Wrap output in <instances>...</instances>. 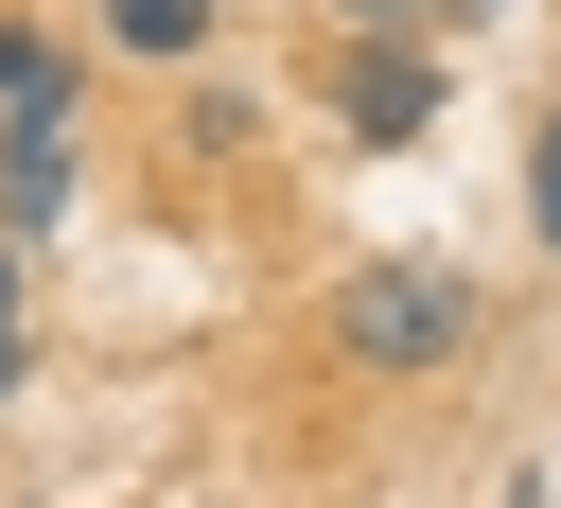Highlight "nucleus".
<instances>
[{
	"label": "nucleus",
	"mask_w": 561,
	"mask_h": 508,
	"mask_svg": "<svg viewBox=\"0 0 561 508\" xmlns=\"http://www.w3.org/2000/svg\"><path fill=\"white\" fill-rule=\"evenodd\" d=\"M333 350L351 368H456L473 350V280L456 263H351L333 280Z\"/></svg>",
	"instance_id": "obj_1"
},
{
	"label": "nucleus",
	"mask_w": 561,
	"mask_h": 508,
	"mask_svg": "<svg viewBox=\"0 0 561 508\" xmlns=\"http://www.w3.org/2000/svg\"><path fill=\"white\" fill-rule=\"evenodd\" d=\"M333 105H351V140H438V53H403V35H351V70H333Z\"/></svg>",
	"instance_id": "obj_2"
},
{
	"label": "nucleus",
	"mask_w": 561,
	"mask_h": 508,
	"mask_svg": "<svg viewBox=\"0 0 561 508\" xmlns=\"http://www.w3.org/2000/svg\"><path fill=\"white\" fill-rule=\"evenodd\" d=\"M53 210H70V105H35V123H18V175H0V228H18V245H35Z\"/></svg>",
	"instance_id": "obj_3"
},
{
	"label": "nucleus",
	"mask_w": 561,
	"mask_h": 508,
	"mask_svg": "<svg viewBox=\"0 0 561 508\" xmlns=\"http://www.w3.org/2000/svg\"><path fill=\"white\" fill-rule=\"evenodd\" d=\"M105 35H123V53H193V35H210V0H105Z\"/></svg>",
	"instance_id": "obj_4"
},
{
	"label": "nucleus",
	"mask_w": 561,
	"mask_h": 508,
	"mask_svg": "<svg viewBox=\"0 0 561 508\" xmlns=\"http://www.w3.org/2000/svg\"><path fill=\"white\" fill-rule=\"evenodd\" d=\"M35 105H70V70H53V35H0V123H35Z\"/></svg>",
	"instance_id": "obj_5"
},
{
	"label": "nucleus",
	"mask_w": 561,
	"mask_h": 508,
	"mask_svg": "<svg viewBox=\"0 0 561 508\" xmlns=\"http://www.w3.org/2000/svg\"><path fill=\"white\" fill-rule=\"evenodd\" d=\"M18 263H35V245L0 228V403H18V333H35V298H18Z\"/></svg>",
	"instance_id": "obj_6"
},
{
	"label": "nucleus",
	"mask_w": 561,
	"mask_h": 508,
	"mask_svg": "<svg viewBox=\"0 0 561 508\" xmlns=\"http://www.w3.org/2000/svg\"><path fill=\"white\" fill-rule=\"evenodd\" d=\"M526 228H543V245H561V123H543V140H526Z\"/></svg>",
	"instance_id": "obj_7"
},
{
	"label": "nucleus",
	"mask_w": 561,
	"mask_h": 508,
	"mask_svg": "<svg viewBox=\"0 0 561 508\" xmlns=\"http://www.w3.org/2000/svg\"><path fill=\"white\" fill-rule=\"evenodd\" d=\"M421 18H456V0H351V35H421Z\"/></svg>",
	"instance_id": "obj_8"
},
{
	"label": "nucleus",
	"mask_w": 561,
	"mask_h": 508,
	"mask_svg": "<svg viewBox=\"0 0 561 508\" xmlns=\"http://www.w3.org/2000/svg\"><path fill=\"white\" fill-rule=\"evenodd\" d=\"M508 508H561V490H543V473H508Z\"/></svg>",
	"instance_id": "obj_9"
}]
</instances>
